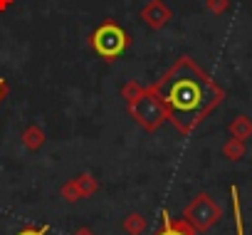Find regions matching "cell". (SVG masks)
<instances>
[{"label":"cell","instance_id":"cell-1","mask_svg":"<svg viewBox=\"0 0 252 235\" xmlns=\"http://www.w3.org/2000/svg\"><path fill=\"white\" fill-rule=\"evenodd\" d=\"M151 89L168 109V124L183 136H190L225 101V89L188 55H181Z\"/></svg>","mask_w":252,"mask_h":235},{"label":"cell","instance_id":"cell-2","mask_svg":"<svg viewBox=\"0 0 252 235\" xmlns=\"http://www.w3.org/2000/svg\"><path fill=\"white\" fill-rule=\"evenodd\" d=\"M126 111H129L131 119H134L144 132H149V134L158 132V129L168 122V109H166V104L161 101V97L151 89V84H149L134 101L126 104Z\"/></svg>","mask_w":252,"mask_h":235},{"label":"cell","instance_id":"cell-3","mask_svg":"<svg viewBox=\"0 0 252 235\" xmlns=\"http://www.w3.org/2000/svg\"><path fill=\"white\" fill-rule=\"evenodd\" d=\"M89 47H92L94 55H99L104 62H114V60H119L126 50L131 47V35L126 33L119 23L104 20V23L96 25L94 33L89 35Z\"/></svg>","mask_w":252,"mask_h":235},{"label":"cell","instance_id":"cell-4","mask_svg":"<svg viewBox=\"0 0 252 235\" xmlns=\"http://www.w3.org/2000/svg\"><path fill=\"white\" fill-rule=\"evenodd\" d=\"M181 218H183L195 233H208L213 225L220 223V218H222V205H220L210 193L200 191L198 196H193V198L186 203Z\"/></svg>","mask_w":252,"mask_h":235},{"label":"cell","instance_id":"cell-5","mask_svg":"<svg viewBox=\"0 0 252 235\" xmlns=\"http://www.w3.org/2000/svg\"><path fill=\"white\" fill-rule=\"evenodd\" d=\"M139 18L144 20L146 28H151V30H163V28L173 20V10L163 3V0H149V3L141 8Z\"/></svg>","mask_w":252,"mask_h":235},{"label":"cell","instance_id":"cell-6","mask_svg":"<svg viewBox=\"0 0 252 235\" xmlns=\"http://www.w3.org/2000/svg\"><path fill=\"white\" fill-rule=\"evenodd\" d=\"M151 235H198L183 218H173L168 210H161V225L151 233Z\"/></svg>","mask_w":252,"mask_h":235},{"label":"cell","instance_id":"cell-7","mask_svg":"<svg viewBox=\"0 0 252 235\" xmlns=\"http://www.w3.org/2000/svg\"><path fill=\"white\" fill-rule=\"evenodd\" d=\"M20 141H23V146L28 151H40L47 144V134H45V129L40 124H28L23 129V134H20Z\"/></svg>","mask_w":252,"mask_h":235},{"label":"cell","instance_id":"cell-8","mask_svg":"<svg viewBox=\"0 0 252 235\" xmlns=\"http://www.w3.org/2000/svg\"><path fill=\"white\" fill-rule=\"evenodd\" d=\"M227 134H230L232 139H240V141L247 144V139H252V119H250L247 114L232 116V122L227 124Z\"/></svg>","mask_w":252,"mask_h":235},{"label":"cell","instance_id":"cell-9","mask_svg":"<svg viewBox=\"0 0 252 235\" xmlns=\"http://www.w3.org/2000/svg\"><path fill=\"white\" fill-rule=\"evenodd\" d=\"M72 181H74V186H77V191H79L82 201H84V198H92V196H94V193L101 188V186H99V178H94L89 171H82V173H77Z\"/></svg>","mask_w":252,"mask_h":235},{"label":"cell","instance_id":"cell-10","mask_svg":"<svg viewBox=\"0 0 252 235\" xmlns=\"http://www.w3.org/2000/svg\"><path fill=\"white\" fill-rule=\"evenodd\" d=\"M121 230L126 235H144L149 230V218L141 215V213H129L121 220Z\"/></svg>","mask_w":252,"mask_h":235},{"label":"cell","instance_id":"cell-11","mask_svg":"<svg viewBox=\"0 0 252 235\" xmlns=\"http://www.w3.org/2000/svg\"><path fill=\"white\" fill-rule=\"evenodd\" d=\"M220 154H222V159H227V161H242L245 154H247V144L240 141V139H232V136H230V139L222 144Z\"/></svg>","mask_w":252,"mask_h":235},{"label":"cell","instance_id":"cell-12","mask_svg":"<svg viewBox=\"0 0 252 235\" xmlns=\"http://www.w3.org/2000/svg\"><path fill=\"white\" fill-rule=\"evenodd\" d=\"M230 203H232L235 233L237 235H245V220H242V205H240V191H237V186H230Z\"/></svg>","mask_w":252,"mask_h":235},{"label":"cell","instance_id":"cell-13","mask_svg":"<svg viewBox=\"0 0 252 235\" xmlns=\"http://www.w3.org/2000/svg\"><path fill=\"white\" fill-rule=\"evenodd\" d=\"M144 89H146V87H141L136 79H129V82H124V84H121L119 94H121V99H126V104H129V101H134V99H136Z\"/></svg>","mask_w":252,"mask_h":235},{"label":"cell","instance_id":"cell-14","mask_svg":"<svg viewBox=\"0 0 252 235\" xmlns=\"http://www.w3.org/2000/svg\"><path fill=\"white\" fill-rule=\"evenodd\" d=\"M60 198H62L64 203H77V201H82V196H79V191H77V186H74L72 178L60 186Z\"/></svg>","mask_w":252,"mask_h":235},{"label":"cell","instance_id":"cell-15","mask_svg":"<svg viewBox=\"0 0 252 235\" xmlns=\"http://www.w3.org/2000/svg\"><path fill=\"white\" fill-rule=\"evenodd\" d=\"M205 8L213 15H225L230 10V0H205Z\"/></svg>","mask_w":252,"mask_h":235},{"label":"cell","instance_id":"cell-16","mask_svg":"<svg viewBox=\"0 0 252 235\" xmlns=\"http://www.w3.org/2000/svg\"><path fill=\"white\" fill-rule=\"evenodd\" d=\"M15 235H50V225H25Z\"/></svg>","mask_w":252,"mask_h":235},{"label":"cell","instance_id":"cell-17","mask_svg":"<svg viewBox=\"0 0 252 235\" xmlns=\"http://www.w3.org/2000/svg\"><path fill=\"white\" fill-rule=\"evenodd\" d=\"M5 97H8V82H5V77H0V101Z\"/></svg>","mask_w":252,"mask_h":235},{"label":"cell","instance_id":"cell-18","mask_svg":"<svg viewBox=\"0 0 252 235\" xmlns=\"http://www.w3.org/2000/svg\"><path fill=\"white\" fill-rule=\"evenodd\" d=\"M13 3H15V0H0V13L10 10V8H13Z\"/></svg>","mask_w":252,"mask_h":235},{"label":"cell","instance_id":"cell-19","mask_svg":"<svg viewBox=\"0 0 252 235\" xmlns=\"http://www.w3.org/2000/svg\"><path fill=\"white\" fill-rule=\"evenodd\" d=\"M72 235H94V230H92V228H87V225H84V228H77V230H74V233H72Z\"/></svg>","mask_w":252,"mask_h":235}]
</instances>
